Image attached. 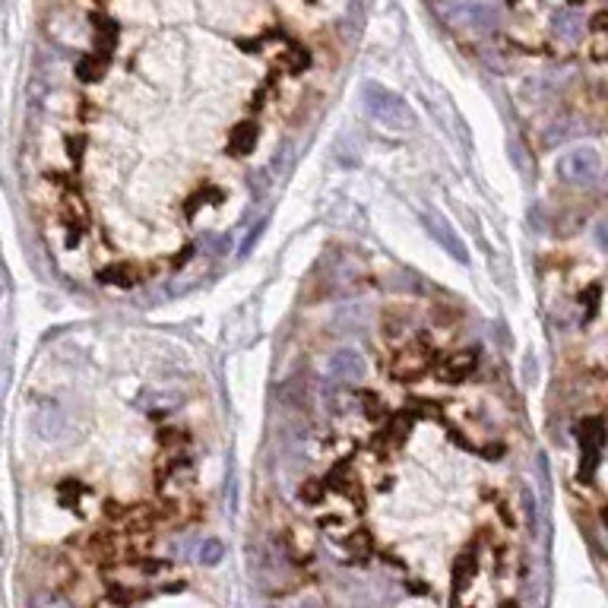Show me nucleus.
I'll return each instance as SVG.
<instances>
[{"label":"nucleus","instance_id":"obj_1","mask_svg":"<svg viewBox=\"0 0 608 608\" xmlns=\"http://www.w3.org/2000/svg\"><path fill=\"white\" fill-rule=\"evenodd\" d=\"M361 101H365V111H368L371 120L396 130V134H406V130L415 128V114H412V108L406 105V99L396 95L393 89L381 86V83H365Z\"/></svg>","mask_w":608,"mask_h":608},{"label":"nucleus","instance_id":"obj_2","mask_svg":"<svg viewBox=\"0 0 608 608\" xmlns=\"http://www.w3.org/2000/svg\"><path fill=\"white\" fill-rule=\"evenodd\" d=\"M558 178L574 188H595L602 178V155L593 146H577L558 159Z\"/></svg>","mask_w":608,"mask_h":608},{"label":"nucleus","instance_id":"obj_3","mask_svg":"<svg viewBox=\"0 0 608 608\" xmlns=\"http://www.w3.org/2000/svg\"><path fill=\"white\" fill-rule=\"evenodd\" d=\"M441 13L447 16L450 26L475 29V32H489L498 26V13L485 4H444Z\"/></svg>","mask_w":608,"mask_h":608},{"label":"nucleus","instance_id":"obj_4","mask_svg":"<svg viewBox=\"0 0 608 608\" xmlns=\"http://www.w3.org/2000/svg\"><path fill=\"white\" fill-rule=\"evenodd\" d=\"M330 374L339 383H358L368 374V365H365V355L358 348H336L330 355Z\"/></svg>","mask_w":608,"mask_h":608},{"label":"nucleus","instance_id":"obj_5","mask_svg":"<svg viewBox=\"0 0 608 608\" xmlns=\"http://www.w3.org/2000/svg\"><path fill=\"white\" fill-rule=\"evenodd\" d=\"M32 428L39 431V437H45V441H57V437L64 435V428H67L64 409H60L57 402H41L32 415Z\"/></svg>","mask_w":608,"mask_h":608},{"label":"nucleus","instance_id":"obj_6","mask_svg":"<svg viewBox=\"0 0 608 608\" xmlns=\"http://www.w3.org/2000/svg\"><path fill=\"white\" fill-rule=\"evenodd\" d=\"M580 444H583V456H586V466L580 469L583 479H593L595 466H599V454H602V421L589 419L580 425Z\"/></svg>","mask_w":608,"mask_h":608},{"label":"nucleus","instance_id":"obj_7","mask_svg":"<svg viewBox=\"0 0 608 608\" xmlns=\"http://www.w3.org/2000/svg\"><path fill=\"white\" fill-rule=\"evenodd\" d=\"M421 219H425V225H428V232L435 234L437 241H441L444 248H447L450 254L456 257V260H460V263H466V260H469L466 244H463V241L456 238V232H454V228H450V222L444 219V216H437V213H425V216H421Z\"/></svg>","mask_w":608,"mask_h":608},{"label":"nucleus","instance_id":"obj_8","mask_svg":"<svg viewBox=\"0 0 608 608\" xmlns=\"http://www.w3.org/2000/svg\"><path fill=\"white\" fill-rule=\"evenodd\" d=\"M551 26H555V35L564 41H577L583 35V20L577 10H558L555 20H551Z\"/></svg>","mask_w":608,"mask_h":608},{"label":"nucleus","instance_id":"obj_9","mask_svg":"<svg viewBox=\"0 0 608 608\" xmlns=\"http://www.w3.org/2000/svg\"><path fill=\"white\" fill-rule=\"evenodd\" d=\"M257 143V124H251V120H244V124H238L234 128V134L228 137V149H232L234 155H244L251 153Z\"/></svg>","mask_w":608,"mask_h":608},{"label":"nucleus","instance_id":"obj_10","mask_svg":"<svg viewBox=\"0 0 608 608\" xmlns=\"http://www.w3.org/2000/svg\"><path fill=\"white\" fill-rule=\"evenodd\" d=\"M225 558V545H222L219 539H203L200 549H197V561L203 564V568H216V564Z\"/></svg>","mask_w":608,"mask_h":608},{"label":"nucleus","instance_id":"obj_11","mask_svg":"<svg viewBox=\"0 0 608 608\" xmlns=\"http://www.w3.org/2000/svg\"><path fill=\"white\" fill-rule=\"evenodd\" d=\"M472 570H475V561H472V558H463V561H460V568L454 570L456 586H466V580H469V577H472Z\"/></svg>","mask_w":608,"mask_h":608},{"label":"nucleus","instance_id":"obj_12","mask_svg":"<svg viewBox=\"0 0 608 608\" xmlns=\"http://www.w3.org/2000/svg\"><path fill=\"white\" fill-rule=\"evenodd\" d=\"M4 288H7V269L0 267V292H4Z\"/></svg>","mask_w":608,"mask_h":608}]
</instances>
